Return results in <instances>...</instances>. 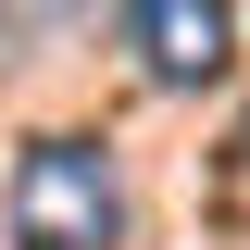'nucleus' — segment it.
I'll return each mask as SVG.
<instances>
[{"mask_svg": "<svg viewBox=\"0 0 250 250\" xmlns=\"http://www.w3.org/2000/svg\"><path fill=\"white\" fill-rule=\"evenodd\" d=\"M13 250H125V188L88 138H38L13 175Z\"/></svg>", "mask_w": 250, "mask_h": 250, "instance_id": "1", "label": "nucleus"}, {"mask_svg": "<svg viewBox=\"0 0 250 250\" xmlns=\"http://www.w3.org/2000/svg\"><path fill=\"white\" fill-rule=\"evenodd\" d=\"M125 38L150 62V88H213L238 62V13L225 0H125Z\"/></svg>", "mask_w": 250, "mask_h": 250, "instance_id": "2", "label": "nucleus"}, {"mask_svg": "<svg viewBox=\"0 0 250 250\" xmlns=\"http://www.w3.org/2000/svg\"><path fill=\"white\" fill-rule=\"evenodd\" d=\"M238 163H250V125H238Z\"/></svg>", "mask_w": 250, "mask_h": 250, "instance_id": "3", "label": "nucleus"}]
</instances>
